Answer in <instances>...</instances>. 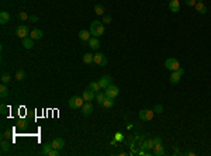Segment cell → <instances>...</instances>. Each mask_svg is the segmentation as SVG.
Returning <instances> with one entry per match:
<instances>
[{
  "label": "cell",
  "instance_id": "obj_17",
  "mask_svg": "<svg viewBox=\"0 0 211 156\" xmlns=\"http://www.w3.org/2000/svg\"><path fill=\"white\" fill-rule=\"evenodd\" d=\"M180 75L177 73V70H175V72H172L170 73V78H169V82H170L172 85H177L179 82H180Z\"/></svg>",
  "mask_w": 211,
  "mask_h": 156
},
{
  "label": "cell",
  "instance_id": "obj_44",
  "mask_svg": "<svg viewBox=\"0 0 211 156\" xmlns=\"http://www.w3.org/2000/svg\"><path fill=\"white\" fill-rule=\"evenodd\" d=\"M179 153H180V150H179V148L176 146V148H175V152H173V155H179Z\"/></svg>",
  "mask_w": 211,
  "mask_h": 156
},
{
  "label": "cell",
  "instance_id": "obj_38",
  "mask_svg": "<svg viewBox=\"0 0 211 156\" xmlns=\"http://www.w3.org/2000/svg\"><path fill=\"white\" fill-rule=\"evenodd\" d=\"M184 3H186L187 6H196L197 0H184Z\"/></svg>",
  "mask_w": 211,
  "mask_h": 156
},
{
  "label": "cell",
  "instance_id": "obj_30",
  "mask_svg": "<svg viewBox=\"0 0 211 156\" xmlns=\"http://www.w3.org/2000/svg\"><path fill=\"white\" fill-rule=\"evenodd\" d=\"M10 75H8V73H4V72H3V73H1V76H0V80H1V83H4V85H7L8 82H10Z\"/></svg>",
  "mask_w": 211,
  "mask_h": 156
},
{
  "label": "cell",
  "instance_id": "obj_39",
  "mask_svg": "<svg viewBox=\"0 0 211 156\" xmlns=\"http://www.w3.org/2000/svg\"><path fill=\"white\" fill-rule=\"evenodd\" d=\"M103 23L110 24V23H111V17H110V16H103Z\"/></svg>",
  "mask_w": 211,
  "mask_h": 156
},
{
  "label": "cell",
  "instance_id": "obj_2",
  "mask_svg": "<svg viewBox=\"0 0 211 156\" xmlns=\"http://www.w3.org/2000/svg\"><path fill=\"white\" fill-rule=\"evenodd\" d=\"M85 104V100L82 96H73L69 99V107L72 110H76V108H80L82 106Z\"/></svg>",
  "mask_w": 211,
  "mask_h": 156
},
{
  "label": "cell",
  "instance_id": "obj_7",
  "mask_svg": "<svg viewBox=\"0 0 211 156\" xmlns=\"http://www.w3.org/2000/svg\"><path fill=\"white\" fill-rule=\"evenodd\" d=\"M93 62L99 65V66H106L107 65V58H106L104 54H101V52H97V54H94V59H93Z\"/></svg>",
  "mask_w": 211,
  "mask_h": 156
},
{
  "label": "cell",
  "instance_id": "obj_46",
  "mask_svg": "<svg viewBox=\"0 0 211 156\" xmlns=\"http://www.w3.org/2000/svg\"><path fill=\"white\" fill-rule=\"evenodd\" d=\"M197 1H203V0H197Z\"/></svg>",
  "mask_w": 211,
  "mask_h": 156
},
{
  "label": "cell",
  "instance_id": "obj_37",
  "mask_svg": "<svg viewBox=\"0 0 211 156\" xmlns=\"http://www.w3.org/2000/svg\"><path fill=\"white\" fill-rule=\"evenodd\" d=\"M10 135H11V132H10V131L3 132V135H1V139H8V138H10Z\"/></svg>",
  "mask_w": 211,
  "mask_h": 156
},
{
  "label": "cell",
  "instance_id": "obj_11",
  "mask_svg": "<svg viewBox=\"0 0 211 156\" xmlns=\"http://www.w3.org/2000/svg\"><path fill=\"white\" fill-rule=\"evenodd\" d=\"M82 97H83V100H85V101H92V100H94V99H96V93H93L92 90L86 89V90L82 93Z\"/></svg>",
  "mask_w": 211,
  "mask_h": 156
},
{
  "label": "cell",
  "instance_id": "obj_9",
  "mask_svg": "<svg viewBox=\"0 0 211 156\" xmlns=\"http://www.w3.org/2000/svg\"><path fill=\"white\" fill-rule=\"evenodd\" d=\"M92 113H93V104L90 101H85V104L82 106V114L85 117H89Z\"/></svg>",
  "mask_w": 211,
  "mask_h": 156
},
{
  "label": "cell",
  "instance_id": "obj_23",
  "mask_svg": "<svg viewBox=\"0 0 211 156\" xmlns=\"http://www.w3.org/2000/svg\"><path fill=\"white\" fill-rule=\"evenodd\" d=\"M194 7H196V10H197V11H198L200 14H205V13H207V7L204 6L203 1H197Z\"/></svg>",
  "mask_w": 211,
  "mask_h": 156
},
{
  "label": "cell",
  "instance_id": "obj_40",
  "mask_svg": "<svg viewBox=\"0 0 211 156\" xmlns=\"http://www.w3.org/2000/svg\"><path fill=\"white\" fill-rule=\"evenodd\" d=\"M154 142H155V145H156V143H162V138H161V136H155Z\"/></svg>",
  "mask_w": 211,
  "mask_h": 156
},
{
  "label": "cell",
  "instance_id": "obj_22",
  "mask_svg": "<svg viewBox=\"0 0 211 156\" xmlns=\"http://www.w3.org/2000/svg\"><path fill=\"white\" fill-rule=\"evenodd\" d=\"M87 89H89V90H92L93 93H99L101 87H100V85H99V82H90L89 86H87Z\"/></svg>",
  "mask_w": 211,
  "mask_h": 156
},
{
  "label": "cell",
  "instance_id": "obj_42",
  "mask_svg": "<svg viewBox=\"0 0 211 156\" xmlns=\"http://www.w3.org/2000/svg\"><path fill=\"white\" fill-rule=\"evenodd\" d=\"M30 20H31L33 23H37V21H38V17H37V16H31V17H30Z\"/></svg>",
  "mask_w": 211,
  "mask_h": 156
},
{
  "label": "cell",
  "instance_id": "obj_19",
  "mask_svg": "<svg viewBox=\"0 0 211 156\" xmlns=\"http://www.w3.org/2000/svg\"><path fill=\"white\" fill-rule=\"evenodd\" d=\"M10 14L8 11H0V24H7L10 21Z\"/></svg>",
  "mask_w": 211,
  "mask_h": 156
},
{
  "label": "cell",
  "instance_id": "obj_36",
  "mask_svg": "<svg viewBox=\"0 0 211 156\" xmlns=\"http://www.w3.org/2000/svg\"><path fill=\"white\" fill-rule=\"evenodd\" d=\"M48 156H59V149L52 148V149H51V152L48 153Z\"/></svg>",
  "mask_w": 211,
  "mask_h": 156
},
{
  "label": "cell",
  "instance_id": "obj_25",
  "mask_svg": "<svg viewBox=\"0 0 211 156\" xmlns=\"http://www.w3.org/2000/svg\"><path fill=\"white\" fill-rule=\"evenodd\" d=\"M51 149H52V145H51V143H44V145H42V149H41V155L48 156V153L51 152Z\"/></svg>",
  "mask_w": 211,
  "mask_h": 156
},
{
  "label": "cell",
  "instance_id": "obj_43",
  "mask_svg": "<svg viewBox=\"0 0 211 156\" xmlns=\"http://www.w3.org/2000/svg\"><path fill=\"white\" fill-rule=\"evenodd\" d=\"M177 73H179V75H180V76H183V75H184V69H182V68H179V69H177Z\"/></svg>",
  "mask_w": 211,
  "mask_h": 156
},
{
  "label": "cell",
  "instance_id": "obj_1",
  "mask_svg": "<svg viewBox=\"0 0 211 156\" xmlns=\"http://www.w3.org/2000/svg\"><path fill=\"white\" fill-rule=\"evenodd\" d=\"M90 34L93 35V37H100V35H103L104 34V23L103 21H99V20H96V21H93V23L90 24Z\"/></svg>",
  "mask_w": 211,
  "mask_h": 156
},
{
  "label": "cell",
  "instance_id": "obj_14",
  "mask_svg": "<svg viewBox=\"0 0 211 156\" xmlns=\"http://www.w3.org/2000/svg\"><path fill=\"white\" fill-rule=\"evenodd\" d=\"M30 37H31L34 41H37V39H41L44 37V32H42V30H40V28H34V30H31V32H30Z\"/></svg>",
  "mask_w": 211,
  "mask_h": 156
},
{
  "label": "cell",
  "instance_id": "obj_32",
  "mask_svg": "<svg viewBox=\"0 0 211 156\" xmlns=\"http://www.w3.org/2000/svg\"><path fill=\"white\" fill-rule=\"evenodd\" d=\"M154 111H155V114H162V113H163V106H162V104H156V106H155V108H154Z\"/></svg>",
  "mask_w": 211,
  "mask_h": 156
},
{
  "label": "cell",
  "instance_id": "obj_16",
  "mask_svg": "<svg viewBox=\"0 0 211 156\" xmlns=\"http://www.w3.org/2000/svg\"><path fill=\"white\" fill-rule=\"evenodd\" d=\"M87 42H89V47L92 48V49H99V48H100V41H99L97 37H92Z\"/></svg>",
  "mask_w": 211,
  "mask_h": 156
},
{
  "label": "cell",
  "instance_id": "obj_20",
  "mask_svg": "<svg viewBox=\"0 0 211 156\" xmlns=\"http://www.w3.org/2000/svg\"><path fill=\"white\" fill-rule=\"evenodd\" d=\"M154 146H155L154 139H146V141L142 142V146H141V148L146 149V150H151V149H154Z\"/></svg>",
  "mask_w": 211,
  "mask_h": 156
},
{
  "label": "cell",
  "instance_id": "obj_10",
  "mask_svg": "<svg viewBox=\"0 0 211 156\" xmlns=\"http://www.w3.org/2000/svg\"><path fill=\"white\" fill-rule=\"evenodd\" d=\"M51 145H52V148L61 150L62 148H65V141L62 139V138H54L52 142H51Z\"/></svg>",
  "mask_w": 211,
  "mask_h": 156
},
{
  "label": "cell",
  "instance_id": "obj_47",
  "mask_svg": "<svg viewBox=\"0 0 211 156\" xmlns=\"http://www.w3.org/2000/svg\"><path fill=\"white\" fill-rule=\"evenodd\" d=\"M169 1H170V0H169Z\"/></svg>",
  "mask_w": 211,
  "mask_h": 156
},
{
  "label": "cell",
  "instance_id": "obj_4",
  "mask_svg": "<svg viewBox=\"0 0 211 156\" xmlns=\"http://www.w3.org/2000/svg\"><path fill=\"white\" fill-rule=\"evenodd\" d=\"M16 35L21 39L27 38V37H30V28L27 25H24V24H21V25H18L16 28Z\"/></svg>",
  "mask_w": 211,
  "mask_h": 156
},
{
  "label": "cell",
  "instance_id": "obj_8",
  "mask_svg": "<svg viewBox=\"0 0 211 156\" xmlns=\"http://www.w3.org/2000/svg\"><path fill=\"white\" fill-rule=\"evenodd\" d=\"M111 83H113V78L108 76V75H106V76H103L101 79H99V85H100V87H101L103 90H106Z\"/></svg>",
  "mask_w": 211,
  "mask_h": 156
},
{
  "label": "cell",
  "instance_id": "obj_26",
  "mask_svg": "<svg viewBox=\"0 0 211 156\" xmlns=\"http://www.w3.org/2000/svg\"><path fill=\"white\" fill-rule=\"evenodd\" d=\"M8 96V89L7 86L4 85V83H1V86H0V97L1 99H6Z\"/></svg>",
  "mask_w": 211,
  "mask_h": 156
},
{
  "label": "cell",
  "instance_id": "obj_34",
  "mask_svg": "<svg viewBox=\"0 0 211 156\" xmlns=\"http://www.w3.org/2000/svg\"><path fill=\"white\" fill-rule=\"evenodd\" d=\"M17 127H18L20 129H24L25 127H27V124H25L24 120H18V121H17Z\"/></svg>",
  "mask_w": 211,
  "mask_h": 156
},
{
  "label": "cell",
  "instance_id": "obj_27",
  "mask_svg": "<svg viewBox=\"0 0 211 156\" xmlns=\"http://www.w3.org/2000/svg\"><path fill=\"white\" fill-rule=\"evenodd\" d=\"M94 13H96L97 16H104V7H103V4H96V6H94Z\"/></svg>",
  "mask_w": 211,
  "mask_h": 156
},
{
  "label": "cell",
  "instance_id": "obj_5",
  "mask_svg": "<svg viewBox=\"0 0 211 156\" xmlns=\"http://www.w3.org/2000/svg\"><path fill=\"white\" fill-rule=\"evenodd\" d=\"M155 115L154 110H141L138 113V117L141 121H151Z\"/></svg>",
  "mask_w": 211,
  "mask_h": 156
},
{
  "label": "cell",
  "instance_id": "obj_29",
  "mask_svg": "<svg viewBox=\"0 0 211 156\" xmlns=\"http://www.w3.org/2000/svg\"><path fill=\"white\" fill-rule=\"evenodd\" d=\"M24 78H25V72L23 69H20V70H17V73H16V79L18 80V82H23L24 80Z\"/></svg>",
  "mask_w": 211,
  "mask_h": 156
},
{
  "label": "cell",
  "instance_id": "obj_28",
  "mask_svg": "<svg viewBox=\"0 0 211 156\" xmlns=\"http://www.w3.org/2000/svg\"><path fill=\"white\" fill-rule=\"evenodd\" d=\"M93 59H94V55H92V54H85L83 55V62L85 63H93Z\"/></svg>",
  "mask_w": 211,
  "mask_h": 156
},
{
  "label": "cell",
  "instance_id": "obj_33",
  "mask_svg": "<svg viewBox=\"0 0 211 156\" xmlns=\"http://www.w3.org/2000/svg\"><path fill=\"white\" fill-rule=\"evenodd\" d=\"M18 18L23 20V21H25V20H28L30 17H28V14H27L25 11H20V13H18Z\"/></svg>",
  "mask_w": 211,
  "mask_h": 156
},
{
  "label": "cell",
  "instance_id": "obj_3",
  "mask_svg": "<svg viewBox=\"0 0 211 156\" xmlns=\"http://www.w3.org/2000/svg\"><path fill=\"white\" fill-rule=\"evenodd\" d=\"M165 68L168 70H170V72H175V70H177L180 68V63H179L176 58H168L165 61Z\"/></svg>",
  "mask_w": 211,
  "mask_h": 156
},
{
  "label": "cell",
  "instance_id": "obj_35",
  "mask_svg": "<svg viewBox=\"0 0 211 156\" xmlns=\"http://www.w3.org/2000/svg\"><path fill=\"white\" fill-rule=\"evenodd\" d=\"M0 113H1V114H7L8 113V107L6 104H1V106H0Z\"/></svg>",
  "mask_w": 211,
  "mask_h": 156
},
{
  "label": "cell",
  "instance_id": "obj_31",
  "mask_svg": "<svg viewBox=\"0 0 211 156\" xmlns=\"http://www.w3.org/2000/svg\"><path fill=\"white\" fill-rule=\"evenodd\" d=\"M104 97H106V94L104 93H101V92H99V93H96V101L101 106L103 104V100H104Z\"/></svg>",
  "mask_w": 211,
  "mask_h": 156
},
{
  "label": "cell",
  "instance_id": "obj_21",
  "mask_svg": "<svg viewBox=\"0 0 211 156\" xmlns=\"http://www.w3.org/2000/svg\"><path fill=\"white\" fill-rule=\"evenodd\" d=\"M101 106H103V107H106V108H111V107H114V99H111V97H107V96H106Z\"/></svg>",
  "mask_w": 211,
  "mask_h": 156
},
{
  "label": "cell",
  "instance_id": "obj_24",
  "mask_svg": "<svg viewBox=\"0 0 211 156\" xmlns=\"http://www.w3.org/2000/svg\"><path fill=\"white\" fill-rule=\"evenodd\" d=\"M0 146H1V153H7V152H10V142H8L7 139H1Z\"/></svg>",
  "mask_w": 211,
  "mask_h": 156
},
{
  "label": "cell",
  "instance_id": "obj_6",
  "mask_svg": "<svg viewBox=\"0 0 211 156\" xmlns=\"http://www.w3.org/2000/svg\"><path fill=\"white\" fill-rule=\"evenodd\" d=\"M104 94L107 97H111V99H115L118 94H120V89L117 86H114V85H110V86L107 87L104 90Z\"/></svg>",
  "mask_w": 211,
  "mask_h": 156
},
{
  "label": "cell",
  "instance_id": "obj_15",
  "mask_svg": "<svg viewBox=\"0 0 211 156\" xmlns=\"http://www.w3.org/2000/svg\"><path fill=\"white\" fill-rule=\"evenodd\" d=\"M92 34H90V31H87V30H80L79 31V34H78V37H79V39H82V41H89L92 37H90Z\"/></svg>",
  "mask_w": 211,
  "mask_h": 156
},
{
  "label": "cell",
  "instance_id": "obj_12",
  "mask_svg": "<svg viewBox=\"0 0 211 156\" xmlns=\"http://www.w3.org/2000/svg\"><path fill=\"white\" fill-rule=\"evenodd\" d=\"M155 156H165L166 155V150H165V148H163L162 143H156L154 146V152H152Z\"/></svg>",
  "mask_w": 211,
  "mask_h": 156
},
{
  "label": "cell",
  "instance_id": "obj_13",
  "mask_svg": "<svg viewBox=\"0 0 211 156\" xmlns=\"http://www.w3.org/2000/svg\"><path fill=\"white\" fill-rule=\"evenodd\" d=\"M169 10L172 13H179L180 11V1L179 0H170L169 1Z\"/></svg>",
  "mask_w": 211,
  "mask_h": 156
},
{
  "label": "cell",
  "instance_id": "obj_41",
  "mask_svg": "<svg viewBox=\"0 0 211 156\" xmlns=\"http://www.w3.org/2000/svg\"><path fill=\"white\" fill-rule=\"evenodd\" d=\"M115 141H122V135L120 132L115 134Z\"/></svg>",
  "mask_w": 211,
  "mask_h": 156
},
{
  "label": "cell",
  "instance_id": "obj_45",
  "mask_svg": "<svg viewBox=\"0 0 211 156\" xmlns=\"http://www.w3.org/2000/svg\"><path fill=\"white\" fill-rule=\"evenodd\" d=\"M186 155H189V156H194V152H187Z\"/></svg>",
  "mask_w": 211,
  "mask_h": 156
},
{
  "label": "cell",
  "instance_id": "obj_18",
  "mask_svg": "<svg viewBox=\"0 0 211 156\" xmlns=\"http://www.w3.org/2000/svg\"><path fill=\"white\" fill-rule=\"evenodd\" d=\"M23 47L25 49H33L34 48V39L31 37H27V38L23 39Z\"/></svg>",
  "mask_w": 211,
  "mask_h": 156
}]
</instances>
